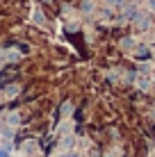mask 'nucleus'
Returning a JSON list of instances; mask_svg holds the SVG:
<instances>
[{
	"mask_svg": "<svg viewBox=\"0 0 155 157\" xmlns=\"http://www.w3.org/2000/svg\"><path fill=\"white\" fill-rule=\"evenodd\" d=\"M0 157H9V150L7 148H0Z\"/></svg>",
	"mask_w": 155,
	"mask_h": 157,
	"instance_id": "nucleus-2",
	"label": "nucleus"
},
{
	"mask_svg": "<svg viewBox=\"0 0 155 157\" xmlns=\"http://www.w3.org/2000/svg\"><path fill=\"white\" fill-rule=\"evenodd\" d=\"M34 21H37L39 25H44V14H41V12H34Z\"/></svg>",
	"mask_w": 155,
	"mask_h": 157,
	"instance_id": "nucleus-1",
	"label": "nucleus"
}]
</instances>
